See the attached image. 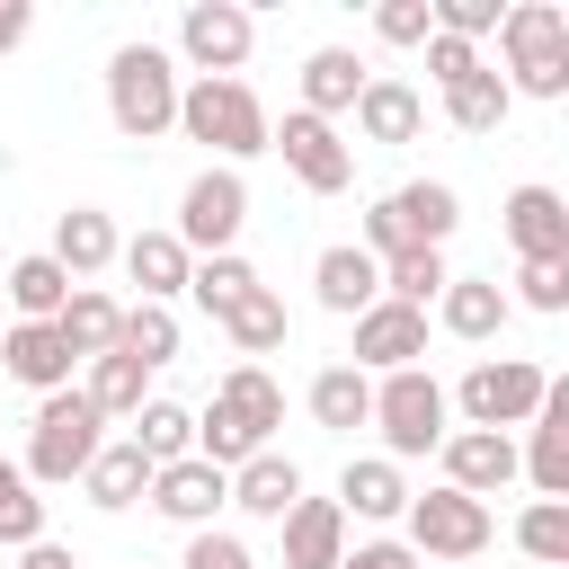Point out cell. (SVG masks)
Here are the masks:
<instances>
[{"label": "cell", "mask_w": 569, "mask_h": 569, "mask_svg": "<svg viewBox=\"0 0 569 569\" xmlns=\"http://www.w3.org/2000/svg\"><path fill=\"white\" fill-rule=\"evenodd\" d=\"M507 116H516V98H507V80H498L489 62H480L471 80H453V89H445V124H453V133H471V142H489Z\"/></svg>", "instance_id": "f546056e"}, {"label": "cell", "mask_w": 569, "mask_h": 569, "mask_svg": "<svg viewBox=\"0 0 569 569\" xmlns=\"http://www.w3.org/2000/svg\"><path fill=\"white\" fill-rule=\"evenodd\" d=\"M133 445H142L151 471H160V462H187V453H196V409H178V400L151 391V400L133 409Z\"/></svg>", "instance_id": "e575fe53"}, {"label": "cell", "mask_w": 569, "mask_h": 569, "mask_svg": "<svg viewBox=\"0 0 569 569\" xmlns=\"http://www.w3.org/2000/svg\"><path fill=\"white\" fill-rule=\"evenodd\" d=\"M427 356V311H409V302H373V311H356V373H400V365H418Z\"/></svg>", "instance_id": "4fadbf2b"}, {"label": "cell", "mask_w": 569, "mask_h": 569, "mask_svg": "<svg viewBox=\"0 0 569 569\" xmlns=\"http://www.w3.org/2000/svg\"><path fill=\"white\" fill-rule=\"evenodd\" d=\"M80 489H89V507H107V516L142 507V489H151V462H142V445H133V436H107V445L89 453Z\"/></svg>", "instance_id": "cb8c5ba5"}, {"label": "cell", "mask_w": 569, "mask_h": 569, "mask_svg": "<svg viewBox=\"0 0 569 569\" xmlns=\"http://www.w3.org/2000/svg\"><path fill=\"white\" fill-rule=\"evenodd\" d=\"M516 551L542 560V569H560V560H569V507H560V498H533V507L516 516Z\"/></svg>", "instance_id": "ab89813d"}, {"label": "cell", "mask_w": 569, "mask_h": 569, "mask_svg": "<svg viewBox=\"0 0 569 569\" xmlns=\"http://www.w3.org/2000/svg\"><path fill=\"white\" fill-rule=\"evenodd\" d=\"M338 569H427V560H418L400 533H373V542H347V560H338Z\"/></svg>", "instance_id": "bcb514c9"}, {"label": "cell", "mask_w": 569, "mask_h": 569, "mask_svg": "<svg viewBox=\"0 0 569 569\" xmlns=\"http://www.w3.org/2000/svg\"><path fill=\"white\" fill-rule=\"evenodd\" d=\"M27 36H36V9L27 0H0V53H18Z\"/></svg>", "instance_id": "7dc6e473"}, {"label": "cell", "mask_w": 569, "mask_h": 569, "mask_svg": "<svg viewBox=\"0 0 569 569\" xmlns=\"http://www.w3.org/2000/svg\"><path fill=\"white\" fill-rule=\"evenodd\" d=\"M178 569H249V542L222 533V525H204V533H187V560Z\"/></svg>", "instance_id": "ee69618b"}, {"label": "cell", "mask_w": 569, "mask_h": 569, "mask_svg": "<svg viewBox=\"0 0 569 569\" xmlns=\"http://www.w3.org/2000/svg\"><path fill=\"white\" fill-rule=\"evenodd\" d=\"M116 320H124V302L116 293H98V284H71V302L53 311V329H62V347L89 365V356H116Z\"/></svg>", "instance_id": "f1b7e54d"}, {"label": "cell", "mask_w": 569, "mask_h": 569, "mask_svg": "<svg viewBox=\"0 0 569 569\" xmlns=\"http://www.w3.org/2000/svg\"><path fill=\"white\" fill-rule=\"evenodd\" d=\"M338 560H347L338 498H293V516H284V569H338Z\"/></svg>", "instance_id": "484cf974"}, {"label": "cell", "mask_w": 569, "mask_h": 569, "mask_svg": "<svg viewBox=\"0 0 569 569\" xmlns=\"http://www.w3.org/2000/svg\"><path fill=\"white\" fill-rule=\"evenodd\" d=\"M18 569H80V560H71L62 542H27V551H18Z\"/></svg>", "instance_id": "c3c4849f"}, {"label": "cell", "mask_w": 569, "mask_h": 569, "mask_svg": "<svg viewBox=\"0 0 569 569\" xmlns=\"http://www.w3.org/2000/svg\"><path fill=\"white\" fill-rule=\"evenodd\" d=\"M436 462H445V489H462V498H498L507 480H516V436H489V427H453L445 445H436Z\"/></svg>", "instance_id": "5bb4252c"}, {"label": "cell", "mask_w": 569, "mask_h": 569, "mask_svg": "<svg viewBox=\"0 0 569 569\" xmlns=\"http://www.w3.org/2000/svg\"><path fill=\"white\" fill-rule=\"evenodd\" d=\"M365 427H382V462H418V453H436L453 436V400H445V382L427 365H400V373L373 382V418Z\"/></svg>", "instance_id": "277c9868"}, {"label": "cell", "mask_w": 569, "mask_h": 569, "mask_svg": "<svg viewBox=\"0 0 569 569\" xmlns=\"http://www.w3.org/2000/svg\"><path fill=\"white\" fill-rule=\"evenodd\" d=\"M382 204H391V222H400V240H409V249H445V240H453V222H462V196H453L445 178H409V187H391Z\"/></svg>", "instance_id": "7402d4cb"}, {"label": "cell", "mask_w": 569, "mask_h": 569, "mask_svg": "<svg viewBox=\"0 0 569 569\" xmlns=\"http://www.w3.org/2000/svg\"><path fill=\"white\" fill-rule=\"evenodd\" d=\"M80 400H89L98 418H133V409L151 400V373H142L133 356H89V373H80Z\"/></svg>", "instance_id": "836d02e7"}, {"label": "cell", "mask_w": 569, "mask_h": 569, "mask_svg": "<svg viewBox=\"0 0 569 569\" xmlns=\"http://www.w3.org/2000/svg\"><path fill=\"white\" fill-rule=\"evenodd\" d=\"M178 133H187V142H204V151H213V169H240V160H258V151H267L276 116L258 107V89H249V80H178Z\"/></svg>", "instance_id": "6da1fadb"}, {"label": "cell", "mask_w": 569, "mask_h": 569, "mask_svg": "<svg viewBox=\"0 0 569 569\" xmlns=\"http://www.w3.org/2000/svg\"><path fill=\"white\" fill-rule=\"evenodd\" d=\"M71 347H62V329L53 320H0V373L18 382V391H71Z\"/></svg>", "instance_id": "7c38bea8"}, {"label": "cell", "mask_w": 569, "mask_h": 569, "mask_svg": "<svg viewBox=\"0 0 569 569\" xmlns=\"http://www.w3.org/2000/svg\"><path fill=\"white\" fill-rule=\"evenodd\" d=\"M507 284L498 276H453L445 293H436V320H445V338H462V347H489L498 329H507Z\"/></svg>", "instance_id": "ffe728a7"}, {"label": "cell", "mask_w": 569, "mask_h": 569, "mask_svg": "<svg viewBox=\"0 0 569 569\" xmlns=\"http://www.w3.org/2000/svg\"><path fill=\"white\" fill-rule=\"evenodd\" d=\"M400 525H409V551H418V560H480L489 533H498V516H489L480 498L445 489V480H436V489H409Z\"/></svg>", "instance_id": "52a82bcc"}, {"label": "cell", "mask_w": 569, "mask_h": 569, "mask_svg": "<svg viewBox=\"0 0 569 569\" xmlns=\"http://www.w3.org/2000/svg\"><path fill=\"white\" fill-rule=\"evenodd\" d=\"M107 116L124 142H160L178 124V53L169 44H116L107 53Z\"/></svg>", "instance_id": "3957f363"}, {"label": "cell", "mask_w": 569, "mask_h": 569, "mask_svg": "<svg viewBox=\"0 0 569 569\" xmlns=\"http://www.w3.org/2000/svg\"><path fill=\"white\" fill-rule=\"evenodd\" d=\"M480 71V44H462V36H427V80L436 89H453V80H471Z\"/></svg>", "instance_id": "f6af8a7d"}, {"label": "cell", "mask_w": 569, "mask_h": 569, "mask_svg": "<svg viewBox=\"0 0 569 569\" xmlns=\"http://www.w3.org/2000/svg\"><path fill=\"white\" fill-rule=\"evenodd\" d=\"M98 445H107V418H98V409L80 400V382H71V391H44V400H36V418H27V462H18V471H27L36 489H71Z\"/></svg>", "instance_id": "5b68a950"}, {"label": "cell", "mask_w": 569, "mask_h": 569, "mask_svg": "<svg viewBox=\"0 0 569 569\" xmlns=\"http://www.w3.org/2000/svg\"><path fill=\"white\" fill-rule=\"evenodd\" d=\"M284 329H293V320H284V293H267V284H258V293H240V302L222 311V338H231L240 356H276V347H284Z\"/></svg>", "instance_id": "d590c367"}, {"label": "cell", "mask_w": 569, "mask_h": 569, "mask_svg": "<svg viewBox=\"0 0 569 569\" xmlns=\"http://www.w3.org/2000/svg\"><path fill=\"white\" fill-rule=\"evenodd\" d=\"M116 258H124V276L142 284V302H178V293H187V267H196V258L178 249V231H133Z\"/></svg>", "instance_id": "83f0119b"}, {"label": "cell", "mask_w": 569, "mask_h": 569, "mask_svg": "<svg viewBox=\"0 0 569 569\" xmlns=\"http://www.w3.org/2000/svg\"><path fill=\"white\" fill-rule=\"evenodd\" d=\"M213 409H222L249 445H276V427H284V391H276L267 365H231V373L213 382Z\"/></svg>", "instance_id": "44dd1931"}, {"label": "cell", "mask_w": 569, "mask_h": 569, "mask_svg": "<svg viewBox=\"0 0 569 569\" xmlns=\"http://www.w3.org/2000/svg\"><path fill=\"white\" fill-rule=\"evenodd\" d=\"M62 302H71V276H62L44 249H36V258H18V267L0 276V311H9V320H53Z\"/></svg>", "instance_id": "4dcf8cb0"}, {"label": "cell", "mask_w": 569, "mask_h": 569, "mask_svg": "<svg viewBox=\"0 0 569 569\" xmlns=\"http://www.w3.org/2000/svg\"><path fill=\"white\" fill-rule=\"evenodd\" d=\"M240 293H258V267H249L240 249H222V258H196V267H187V302H196V311H213V320H222Z\"/></svg>", "instance_id": "8d00e7d4"}, {"label": "cell", "mask_w": 569, "mask_h": 569, "mask_svg": "<svg viewBox=\"0 0 569 569\" xmlns=\"http://www.w3.org/2000/svg\"><path fill=\"white\" fill-rule=\"evenodd\" d=\"M445 284H453L445 249H400V258H382V293H391V302H409V311H427Z\"/></svg>", "instance_id": "74e56055"}, {"label": "cell", "mask_w": 569, "mask_h": 569, "mask_svg": "<svg viewBox=\"0 0 569 569\" xmlns=\"http://www.w3.org/2000/svg\"><path fill=\"white\" fill-rule=\"evenodd\" d=\"M400 507H409V480H400V462H382V453H356V462L338 471V516H347V525H356V516H365V525H391Z\"/></svg>", "instance_id": "d4e9b609"}, {"label": "cell", "mask_w": 569, "mask_h": 569, "mask_svg": "<svg viewBox=\"0 0 569 569\" xmlns=\"http://www.w3.org/2000/svg\"><path fill=\"white\" fill-rule=\"evenodd\" d=\"M249 44H258V18L240 0H187L178 9V53L196 62V80H240Z\"/></svg>", "instance_id": "9c48e42d"}, {"label": "cell", "mask_w": 569, "mask_h": 569, "mask_svg": "<svg viewBox=\"0 0 569 569\" xmlns=\"http://www.w3.org/2000/svg\"><path fill=\"white\" fill-rule=\"evenodd\" d=\"M365 80H373V71H365L347 44H311V53H302V116H320V124H329V116H347Z\"/></svg>", "instance_id": "4316f807"}, {"label": "cell", "mask_w": 569, "mask_h": 569, "mask_svg": "<svg viewBox=\"0 0 569 569\" xmlns=\"http://www.w3.org/2000/svg\"><path fill=\"white\" fill-rule=\"evenodd\" d=\"M240 222H249V178H240V169H196L169 231H178L187 258H222V249L240 240Z\"/></svg>", "instance_id": "ba28073f"}, {"label": "cell", "mask_w": 569, "mask_h": 569, "mask_svg": "<svg viewBox=\"0 0 569 569\" xmlns=\"http://www.w3.org/2000/svg\"><path fill=\"white\" fill-rule=\"evenodd\" d=\"M498 222H507L516 267H569V204H560V187H516Z\"/></svg>", "instance_id": "8fae6325"}, {"label": "cell", "mask_w": 569, "mask_h": 569, "mask_svg": "<svg viewBox=\"0 0 569 569\" xmlns=\"http://www.w3.org/2000/svg\"><path fill=\"white\" fill-rule=\"evenodd\" d=\"M142 498H151V507H160L169 525H187V533H204V525H213V516L231 507V471H213V462H196V453H187V462H160Z\"/></svg>", "instance_id": "9a60e30c"}, {"label": "cell", "mask_w": 569, "mask_h": 569, "mask_svg": "<svg viewBox=\"0 0 569 569\" xmlns=\"http://www.w3.org/2000/svg\"><path fill=\"white\" fill-rule=\"evenodd\" d=\"M267 151H284V169H293L311 196H347V187H356V142H338V124H320V116H302V107H284V124L267 133Z\"/></svg>", "instance_id": "30bf717a"}, {"label": "cell", "mask_w": 569, "mask_h": 569, "mask_svg": "<svg viewBox=\"0 0 569 569\" xmlns=\"http://www.w3.org/2000/svg\"><path fill=\"white\" fill-rule=\"evenodd\" d=\"M542 391H551V373L533 365V356H480L445 400L462 409V427H489V436H507V427H525L533 409H542Z\"/></svg>", "instance_id": "8992f818"}, {"label": "cell", "mask_w": 569, "mask_h": 569, "mask_svg": "<svg viewBox=\"0 0 569 569\" xmlns=\"http://www.w3.org/2000/svg\"><path fill=\"white\" fill-rule=\"evenodd\" d=\"M0 542L9 551H27V542H44V498H36V480L0 453Z\"/></svg>", "instance_id": "f35d334b"}, {"label": "cell", "mask_w": 569, "mask_h": 569, "mask_svg": "<svg viewBox=\"0 0 569 569\" xmlns=\"http://www.w3.org/2000/svg\"><path fill=\"white\" fill-rule=\"evenodd\" d=\"M507 302H525V311L560 320V311H569V267H516V293H507Z\"/></svg>", "instance_id": "60d3db41"}, {"label": "cell", "mask_w": 569, "mask_h": 569, "mask_svg": "<svg viewBox=\"0 0 569 569\" xmlns=\"http://www.w3.org/2000/svg\"><path fill=\"white\" fill-rule=\"evenodd\" d=\"M311 418H320L329 436H356V427L373 418V373H356V365H320V373H311Z\"/></svg>", "instance_id": "d6a6232c"}, {"label": "cell", "mask_w": 569, "mask_h": 569, "mask_svg": "<svg viewBox=\"0 0 569 569\" xmlns=\"http://www.w3.org/2000/svg\"><path fill=\"white\" fill-rule=\"evenodd\" d=\"M0 320H9V311H0Z\"/></svg>", "instance_id": "681fc988"}, {"label": "cell", "mask_w": 569, "mask_h": 569, "mask_svg": "<svg viewBox=\"0 0 569 569\" xmlns=\"http://www.w3.org/2000/svg\"><path fill=\"white\" fill-rule=\"evenodd\" d=\"M347 116H356V133H365V142H382V151H391V142H418V124H427V98H418L409 80L373 71V80L356 89V107H347Z\"/></svg>", "instance_id": "d6986e66"}, {"label": "cell", "mask_w": 569, "mask_h": 569, "mask_svg": "<svg viewBox=\"0 0 569 569\" xmlns=\"http://www.w3.org/2000/svg\"><path fill=\"white\" fill-rule=\"evenodd\" d=\"M373 36H382V44H427V36H436V9H427V0H382V9H373Z\"/></svg>", "instance_id": "7bdbcfd3"}, {"label": "cell", "mask_w": 569, "mask_h": 569, "mask_svg": "<svg viewBox=\"0 0 569 569\" xmlns=\"http://www.w3.org/2000/svg\"><path fill=\"white\" fill-rule=\"evenodd\" d=\"M116 356H133L142 373L178 365V302H124V320H116Z\"/></svg>", "instance_id": "1f68e13d"}, {"label": "cell", "mask_w": 569, "mask_h": 569, "mask_svg": "<svg viewBox=\"0 0 569 569\" xmlns=\"http://www.w3.org/2000/svg\"><path fill=\"white\" fill-rule=\"evenodd\" d=\"M116 249H124V231H116V213H98V204H71V213H53V267L71 276V284H89L98 267H116Z\"/></svg>", "instance_id": "e0dca14e"}, {"label": "cell", "mask_w": 569, "mask_h": 569, "mask_svg": "<svg viewBox=\"0 0 569 569\" xmlns=\"http://www.w3.org/2000/svg\"><path fill=\"white\" fill-rule=\"evenodd\" d=\"M311 293H320V311L356 320V311H373V302H382V267H373L356 240H329V249L311 258Z\"/></svg>", "instance_id": "ac0fdd59"}, {"label": "cell", "mask_w": 569, "mask_h": 569, "mask_svg": "<svg viewBox=\"0 0 569 569\" xmlns=\"http://www.w3.org/2000/svg\"><path fill=\"white\" fill-rule=\"evenodd\" d=\"M293 498H302V462H293V453H276V445H267V453H249V462L231 471V507H240V516L284 525V516H293Z\"/></svg>", "instance_id": "603a6c76"}, {"label": "cell", "mask_w": 569, "mask_h": 569, "mask_svg": "<svg viewBox=\"0 0 569 569\" xmlns=\"http://www.w3.org/2000/svg\"><path fill=\"white\" fill-rule=\"evenodd\" d=\"M498 53H507V98H569V9L560 0H516L498 9Z\"/></svg>", "instance_id": "7a4b0ae2"}, {"label": "cell", "mask_w": 569, "mask_h": 569, "mask_svg": "<svg viewBox=\"0 0 569 569\" xmlns=\"http://www.w3.org/2000/svg\"><path fill=\"white\" fill-rule=\"evenodd\" d=\"M525 427H533V445H516V471H525L542 498H560V507H569V382H551V391H542V409H533Z\"/></svg>", "instance_id": "2e32d148"}, {"label": "cell", "mask_w": 569, "mask_h": 569, "mask_svg": "<svg viewBox=\"0 0 569 569\" xmlns=\"http://www.w3.org/2000/svg\"><path fill=\"white\" fill-rule=\"evenodd\" d=\"M427 9H436V36H462V44L498 36V0H427Z\"/></svg>", "instance_id": "b9f144b4"}]
</instances>
